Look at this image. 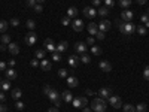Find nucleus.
Returning <instances> with one entry per match:
<instances>
[{"label": "nucleus", "instance_id": "cd10ccee", "mask_svg": "<svg viewBox=\"0 0 149 112\" xmlns=\"http://www.w3.org/2000/svg\"><path fill=\"white\" fill-rule=\"evenodd\" d=\"M122 109H124V112H136L134 105H130V103H127V105H122Z\"/></svg>", "mask_w": 149, "mask_h": 112}, {"label": "nucleus", "instance_id": "f704fd0d", "mask_svg": "<svg viewBox=\"0 0 149 112\" xmlns=\"http://www.w3.org/2000/svg\"><path fill=\"white\" fill-rule=\"evenodd\" d=\"M26 24H27V27H29L31 32H33V30H34V27H36V22H34V20H27V22H26Z\"/></svg>", "mask_w": 149, "mask_h": 112}, {"label": "nucleus", "instance_id": "37998d69", "mask_svg": "<svg viewBox=\"0 0 149 112\" xmlns=\"http://www.w3.org/2000/svg\"><path fill=\"white\" fill-rule=\"evenodd\" d=\"M79 99H81V106H82V108H86V105H88V100H86V97L82 96V97H79Z\"/></svg>", "mask_w": 149, "mask_h": 112}, {"label": "nucleus", "instance_id": "8fccbe9b", "mask_svg": "<svg viewBox=\"0 0 149 112\" xmlns=\"http://www.w3.org/2000/svg\"><path fill=\"white\" fill-rule=\"evenodd\" d=\"M61 22H63V26H69V24H70V18L69 17H64L63 20H61Z\"/></svg>", "mask_w": 149, "mask_h": 112}, {"label": "nucleus", "instance_id": "9b49d317", "mask_svg": "<svg viewBox=\"0 0 149 112\" xmlns=\"http://www.w3.org/2000/svg\"><path fill=\"white\" fill-rule=\"evenodd\" d=\"M5 76H6V79L8 81H15L17 79V72H15V69H6L5 70Z\"/></svg>", "mask_w": 149, "mask_h": 112}, {"label": "nucleus", "instance_id": "e433bc0d", "mask_svg": "<svg viewBox=\"0 0 149 112\" xmlns=\"http://www.w3.org/2000/svg\"><path fill=\"white\" fill-rule=\"evenodd\" d=\"M9 24H10L12 27H18V26H19V20H18V18H12V20L9 21Z\"/></svg>", "mask_w": 149, "mask_h": 112}, {"label": "nucleus", "instance_id": "5701e85b", "mask_svg": "<svg viewBox=\"0 0 149 112\" xmlns=\"http://www.w3.org/2000/svg\"><path fill=\"white\" fill-rule=\"evenodd\" d=\"M97 14L100 15V17H107V14H109V8H107V6L98 8V9H97Z\"/></svg>", "mask_w": 149, "mask_h": 112}, {"label": "nucleus", "instance_id": "c03bdc74", "mask_svg": "<svg viewBox=\"0 0 149 112\" xmlns=\"http://www.w3.org/2000/svg\"><path fill=\"white\" fill-rule=\"evenodd\" d=\"M143 78H145L146 81H149V66H146L145 70H143Z\"/></svg>", "mask_w": 149, "mask_h": 112}, {"label": "nucleus", "instance_id": "1a4fd4ad", "mask_svg": "<svg viewBox=\"0 0 149 112\" xmlns=\"http://www.w3.org/2000/svg\"><path fill=\"white\" fill-rule=\"evenodd\" d=\"M121 18H122V21H133L134 14H133L130 9H124L122 14H121Z\"/></svg>", "mask_w": 149, "mask_h": 112}, {"label": "nucleus", "instance_id": "09e8293b", "mask_svg": "<svg viewBox=\"0 0 149 112\" xmlns=\"http://www.w3.org/2000/svg\"><path fill=\"white\" fill-rule=\"evenodd\" d=\"M15 108H17V109H18V111H22V109H24V103H22V102H19V100H18V102H17V103H15Z\"/></svg>", "mask_w": 149, "mask_h": 112}, {"label": "nucleus", "instance_id": "69168bd1", "mask_svg": "<svg viewBox=\"0 0 149 112\" xmlns=\"http://www.w3.org/2000/svg\"><path fill=\"white\" fill-rule=\"evenodd\" d=\"M36 2H39V3H43V2H45V0H36Z\"/></svg>", "mask_w": 149, "mask_h": 112}, {"label": "nucleus", "instance_id": "412c9836", "mask_svg": "<svg viewBox=\"0 0 149 112\" xmlns=\"http://www.w3.org/2000/svg\"><path fill=\"white\" fill-rule=\"evenodd\" d=\"M78 84H79L78 78H74V76H69V78H67V85L70 87V88H74V87H78Z\"/></svg>", "mask_w": 149, "mask_h": 112}, {"label": "nucleus", "instance_id": "f03ea898", "mask_svg": "<svg viewBox=\"0 0 149 112\" xmlns=\"http://www.w3.org/2000/svg\"><path fill=\"white\" fill-rule=\"evenodd\" d=\"M106 108H107L106 100H104V99H102V97H95L94 100L91 102V109L94 112H104Z\"/></svg>", "mask_w": 149, "mask_h": 112}, {"label": "nucleus", "instance_id": "58836bf2", "mask_svg": "<svg viewBox=\"0 0 149 112\" xmlns=\"http://www.w3.org/2000/svg\"><path fill=\"white\" fill-rule=\"evenodd\" d=\"M72 103H73V106H74V108H82V106H81V99H79V97L73 99V100H72Z\"/></svg>", "mask_w": 149, "mask_h": 112}, {"label": "nucleus", "instance_id": "79ce46f5", "mask_svg": "<svg viewBox=\"0 0 149 112\" xmlns=\"http://www.w3.org/2000/svg\"><path fill=\"white\" fill-rule=\"evenodd\" d=\"M33 9H34L36 14H40V12L43 10V8H42V5H40V3H36V6H34Z\"/></svg>", "mask_w": 149, "mask_h": 112}, {"label": "nucleus", "instance_id": "f257e3e1", "mask_svg": "<svg viewBox=\"0 0 149 112\" xmlns=\"http://www.w3.org/2000/svg\"><path fill=\"white\" fill-rule=\"evenodd\" d=\"M116 26L119 29L121 33L124 34H131L136 32V26L131 22V21H122V20H116Z\"/></svg>", "mask_w": 149, "mask_h": 112}, {"label": "nucleus", "instance_id": "0eeeda50", "mask_svg": "<svg viewBox=\"0 0 149 112\" xmlns=\"http://www.w3.org/2000/svg\"><path fill=\"white\" fill-rule=\"evenodd\" d=\"M43 45H45V49L46 51H49V52H54L55 49H57V46H55V43H54V41L52 39H45V42H43Z\"/></svg>", "mask_w": 149, "mask_h": 112}, {"label": "nucleus", "instance_id": "a211bd4d", "mask_svg": "<svg viewBox=\"0 0 149 112\" xmlns=\"http://www.w3.org/2000/svg\"><path fill=\"white\" fill-rule=\"evenodd\" d=\"M88 33L91 34V36H95L97 33H98V26L95 22H90L88 24Z\"/></svg>", "mask_w": 149, "mask_h": 112}, {"label": "nucleus", "instance_id": "2f4dec72", "mask_svg": "<svg viewBox=\"0 0 149 112\" xmlns=\"http://www.w3.org/2000/svg\"><path fill=\"white\" fill-rule=\"evenodd\" d=\"M2 43H5V45H9L10 43V36L9 34H6V33L2 34Z\"/></svg>", "mask_w": 149, "mask_h": 112}, {"label": "nucleus", "instance_id": "c756f323", "mask_svg": "<svg viewBox=\"0 0 149 112\" xmlns=\"http://www.w3.org/2000/svg\"><path fill=\"white\" fill-rule=\"evenodd\" d=\"M91 52H93L94 55H100V54H102V48L97 46V45H93V46H91Z\"/></svg>", "mask_w": 149, "mask_h": 112}, {"label": "nucleus", "instance_id": "7ed1b4c3", "mask_svg": "<svg viewBox=\"0 0 149 112\" xmlns=\"http://www.w3.org/2000/svg\"><path fill=\"white\" fill-rule=\"evenodd\" d=\"M43 93H45V96H46L51 102H57L58 99H61V94H60L57 90L51 88L49 85H45V87H43Z\"/></svg>", "mask_w": 149, "mask_h": 112}, {"label": "nucleus", "instance_id": "0e129e2a", "mask_svg": "<svg viewBox=\"0 0 149 112\" xmlns=\"http://www.w3.org/2000/svg\"><path fill=\"white\" fill-rule=\"evenodd\" d=\"M82 112H93V109H88V108H84Z\"/></svg>", "mask_w": 149, "mask_h": 112}, {"label": "nucleus", "instance_id": "b1692460", "mask_svg": "<svg viewBox=\"0 0 149 112\" xmlns=\"http://www.w3.org/2000/svg\"><path fill=\"white\" fill-rule=\"evenodd\" d=\"M76 15H78V9L74 8V6H72V8L67 9V17H69V18H74Z\"/></svg>", "mask_w": 149, "mask_h": 112}, {"label": "nucleus", "instance_id": "a19ab883", "mask_svg": "<svg viewBox=\"0 0 149 112\" xmlns=\"http://www.w3.org/2000/svg\"><path fill=\"white\" fill-rule=\"evenodd\" d=\"M30 64H31V67H39V66H40V61L37 60V58H33V60L30 61Z\"/></svg>", "mask_w": 149, "mask_h": 112}, {"label": "nucleus", "instance_id": "49530a36", "mask_svg": "<svg viewBox=\"0 0 149 112\" xmlns=\"http://www.w3.org/2000/svg\"><path fill=\"white\" fill-rule=\"evenodd\" d=\"M104 3H106V6H107V8H113L115 0H104Z\"/></svg>", "mask_w": 149, "mask_h": 112}, {"label": "nucleus", "instance_id": "6ab92c4d", "mask_svg": "<svg viewBox=\"0 0 149 112\" xmlns=\"http://www.w3.org/2000/svg\"><path fill=\"white\" fill-rule=\"evenodd\" d=\"M100 69L103 70V72H110L112 70V64L109 63V61H106V60H103V61H100Z\"/></svg>", "mask_w": 149, "mask_h": 112}, {"label": "nucleus", "instance_id": "4be33fe9", "mask_svg": "<svg viewBox=\"0 0 149 112\" xmlns=\"http://www.w3.org/2000/svg\"><path fill=\"white\" fill-rule=\"evenodd\" d=\"M10 96H12V99H14V100H18V99H21L22 93H21L19 88H14V90H12V93H10Z\"/></svg>", "mask_w": 149, "mask_h": 112}, {"label": "nucleus", "instance_id": "ea45409f", "mask_svg": "<svg viewBox=\"0 0 149 112\" xmlns=\"http://www.w3.org/2000/svg\"><path fill=\"white\" fill-rule=\"evenodd\" d=\"M52 60H54V61H60V60H61V54H60L58 51H54V52H52Z\"/></svg>", "mask_w": 149, "mask_h": 112}, {"label": "nucleus", "instance_id": "bb28decb", "mask_svg": "<svg viewBox=\"0 0 149 112\" xmlns=\"http://www.w3.org/2000/svg\"><path fill=\"white\" fill-rule=\"evenodd\" d=\"M81 61H82V63H85V64H88L90 63V61H91V57L88 55V54H86V52H84V54H81Z\"/></svg>", "mask_w": 149, "mask_h": 112}, {"label": "nucleus", "instance_id": "bf43d9fd", "mask_svg": "<svg viewBox=\"0 0 149 112\" xmlns=\"http://www.w3.org/2000/svg\"><path fill=\"white\" fill-rule=\"evenodd\" d=\"M54 103H55V108H60V106H61V99H58V100L54 102Z\"/></svg>", "mask_w": 149, "mask_h": 112}, {"label": "nucleus", "instance_id": "20e7f679", "mask_svg": "<svg viewBox=\"0 0 149 112\" xmlns=\"http://www.w3.org/2000/svg\"><path fill=\"white\" fill-rule=\"evenodd\" d=\"M82 12H84V15H85L86 18H90V20H94V18L97 17V9H94L93 6H86Z\"/></svg>", "mask_w": 149, "mask_h": 112}, {"label": "nucleus", "instance_id": "423d86ee", "mask_svg": "<svg viewBox=\"0 0 149 112\" xmlns=\"http://www.w3.org/2000/svg\"><path fill=\"white\" fill-rule=\"evenodd\" d=\"M107 100H109V103H110L112 106H113L115 109H119V108L122 106V102H121V97H118V96H110V97L107 99Z\"/></svg>", "mask_w": 149, "mask_h": 112}, {"label": "nucleus", "instance_id": "2eb2a0df", "mask_svg": "<svg viewBox=\"0 0 149 112\" xmlns=\"http://www.w3.org/2000/svg\"><path fill=\"white\" fill-rule=\"evenodd\" d=\"M112 91L109 90V88H106V87H103V88H100L98 90V97H102V99H109L112 94H110Z\"/></svg>", "mask_w": 149, "mask_h": 112}, {"label": "nucleus", "instance_id": "774afa93", "mask_svg": "<svg viewBox=\"0 0 149 112\" xmlns=\"http://www.w3.org/2000/svg\"><path fill=\"white\" fill-rule=\"evenodd\" d=\"M0 82H2V78H0Z\"/></svg>", "mask_w": 149, "mask_h": 112}, {"label": "nucleus", "instance_id": "4c0bfd02", "mask_svg": "<svg viewBox=\"0 0 149 112\" xmlns=\"http://www.w3.org/2000/svg\"><path fill=\"white\" fill-rule=\"evenodd\" d=\"M58 76L60 78H67V70L66 69H58Z\"/></svg>", "mask_w": 149, "mask_h": 112}, {"label": "nucleus", "instance_id": "e2e57ef3", "mask_svg": "<svg viewBox=\"0 0 149 112\" xmlns=\"http://www.w3.org/2000/svg\"><path fill=\"white\" fill-rule=\"evenodd\" d=\"M136 2H137L139 5H145V3H146V0H136Z\"/></svg>", "mask_w": 149, "mask_h": 112}, {"label": "nucleus", "instance_id": "f3484780", "mask_svg": "<svg viewBox=\"0 0 149 112\" xmlns=\"http://www.w3.org/2000/svg\"><path fill=\"white\" fill-rule=\"evenodd\" d=\"M42 70H45V72H48V70H51V61L49 60H46V58H43V60H40V66H39Z\"/></svg>", "mask_w": 149, "mask_h": 112}, {"label": "nucleus", "instance_id": "6e6552de", "mask_svg": "<svg viewBox=\"0 0 149 112\" xmlns=\"http://www.w3.org/2000/svg\"><path fill=\"white\" fill-rule=\"evenodd\" d=\"M72 27L74 32H82L84 30V21L79 18H74V21L72 22Z\"/></svg>", "mask_w": 149, "mask_h": 112}, {"label": "nucleus", "instance_id": "39448f33", "mask_svg": "<svg viewBox=\"0 0 149 112\" xmlns=\"http://www.w3.org/2000/svg\"><path fill=\"white\" fill-rule=\"evenodd\" d=\"M36 42H37V34H36L34 32L27 33V36H26V43H27L29 46H33V45H36Z\"/></svg>", "mask_w": 149, "mask_h": 112}, {"label": "nucleus", "instance_id": "13d9d810", "mask_svg": "<svg viewBox=\"0 0 149 112\" xmlns=\"http://www.w3.org/2000/svg\"><path fill=\"white\" fill-rule=\"evenodd\" d=\"M100 3H102V0H93V5L94 6H100Z\"/></svg>", "mask_w": 149, "mask_h": 112}, {"label": "nucleus", "instance_id": "052dcab7", "mask_svg": "<svg viewBox=\"0 0 149 112\" xmlns=\"http://www.w3.org/2000/svg\"><path fill=\"white\" fill-rule=\"evenodd\" d=\"M48 112H60V111H58V108H49Z\"/></svg>", "mask_w": 149, "mask_h": 112}, {"label": "nucleus", "instance_id": "473e14b6", "mask_svg": "<svg viewBox=\"0 0 149 112\" xmlns=\"http://www.w3.org/2000/svg\"><path fill=\"white\" fill-rule=\"evenodd\" d=\"M146 103H139L137 106H136V112H146Z\"/></svg>", "mask_w": 149, "mask_h": 112}, {"label": "nucleus", "instance_id": "6e6d98bb", "mask_svg": "<svg viewBox=\"0 0 149 112\" xmlns=\"http://www.w3.org/2000/svg\"><path fill=\"white\" fill-rule=\"evenodd\" d=\"M8 64H9V67H14V66H15V60H14V58H10Z\"/></svg>", "mask_w": 149, "mask_h": 112}, {"label": "nucleus", "instance_id": "de8ad7c7", "mask_svg": "<svg viewBox=\"0 0 149 112\" xmlns=\"http://www.w3.org/2000/svg\"><path fill=\"white\" fill-rule=\"evenodd\" d=\"M26 5H27L29 8H34V6H36V0H27Z\"/></svg>", "mask_w": 149, "mask_h": 112}, {"label": "nucleus", "instance_id": "a18cd8bd", "mask_svg": "<svg viewBox=\"0 0 149 112\" xmlns=\"http://www.w3.org/2000/svg\"><path fill=\"white\" fill-rule=\"evenodd\" d=\"M95 37H97L98 41H103V39H104V33H103V32H100V30H98V33L95 34Z\"/></svg>", "mask_w": 149, "mask_h": 112}, {"label": "nucleus", "instance_id": "aec40b11", "mask_svg": "<svg viewBox=\"0 0 149 112\" xmlns=\"http://www.w3.org/2000/svg\"><path fill=\"white\" fill-rule=\"evenodd\" d=\"M67 46H69V43H67L66 41H61V42L57 45V49H55V51H58V52L61 54V52H64L66 49H67Z\"/></svg>", "mask_w": 149, "mask_h": 112}, {"label": "nucleus", "instance_id": "4d7b16f0", "mask_svg": "<svg viewBox=\"0 0 149 112\" xmlns=\"http://www.w3.org/2000/svg\"><path fill=\"white\" fill-rule=\"evenodd\" d=\"M6 49H8V45H5V43H2V45H0V51H6Z\"/></svg>", "mask_w": 149, "mask_h": 112}, {"label": "nucleus", "instance_id": "5fc2aeb1", "mask_svg": "<svg viewBox=\"0 0 149 112\" xmlns=\"http://www.w3.org/2000/svg\"><path fill=\"white\" fill-rule=\"evenodd\" d=\"M6 100V96H5V91L0 93V102H5Z\"/></svg>", "mask_w": 149, "mask_h": 112}, {"label": "nucleus", "instance_id": "72a5a7b5", "mask_svg": "<svg viewBox=\"0 0 149 112\" xmlns=\"http://www.w3.org/2000/svg\"><path fill=\"white\" fill-rule=\"evenodd\" d=\"M136 30H137V33L140 36H145L146 34V27L145 26H139V27H136Z\"/></svg>", "mask_w": 149, "mask_h": 112}, {"label": "nucleus", "instance_id": "dca6fc26", "mask_svg": "<svg viewBox=\"0 0 149 112\" xmlns=\"http://www.w3.org/2000/svg\"><path fill=\"white\" fill-rule=\"evenodd\" d=\"M61 99H63L66 103H70V102L73 100V94L70 93V90H66V91L61 93Z\"/></svg>", "mask_w": 149, "mask_h": 112}, {"label": "nucleus", "instance_id": "f8f14e48", "mask_svg": "<svg viewBox=\"0 0 149 112\" xmlns=\"http://www.w3.org/2000/svg\"><path fill=\"white\" fill-rule=\"evenodd\" d=\"M74 51H76L78 54L86 52V43H84V42H76V43H74Z\"/></svg>", "mask_w": 149, "mask_h": 112}, {"label": "nucleus", "instance_id": "9d476101", "mask_svg": "<svg viewBox=\"0 0 149 112\" xmlns=\"http://www.w3.org/2000/svg\"><path fill=\"white\" fill-rule=\"evenodd\" d=\"M98 30L103 32V33H106L107 30H110V21H109V20L100 21V22H98Z\"/></svg>", "mask_w": 149, "mask_h": 112}, {"label": "nucleus", "instance_id": "4468645a", "mask_svg": "<svg viewBox=\"0 0 149 112\" xmlns=\"http://www.w3.org/2000/svg\"><path fill=\"white\" fill-rule=\"evenodd\" d=\"M79 63H81V58L78 55H70L69 57V66L70 67H78Z\"/></svg>", "mask_w": 149, "mask_h": 112}, {"label": "nucleus", "instance_id": "603ef678", "mask_svg": "<svg viewBox=\"0 0 149 112\" xmlns=\"http://www.w3.org/2000/svg\"><path fill=\"white\" fill-rule=\"evenodd\" d=\"M6 63H5V61H0V72H2V70H6Z\"/></svg>", "mask_w": 149, "mask_h": 112}, {"label": "nucleus", "instance_id": "ddd939ff", "mask_svg": "<svg viewBox=\"0 0 149 112\" xmlns=\"http://www.w3.org/2000/svg\"><path fill=\"white\" fill-rule=\"evenodd\" d=\"M8 51H9L12 55H17V54L19 52V46H18V43H15V42H10V43L8 45Z\"/></svg>", "mask_w": 149, "mask_h": 112}, {"label": "nucleus", "instance_id": "393cba45", "mask_svg": "<svg viewBox=\"0 0 149 112\" xmlns=\"http://www.w3.org/2000/svg\"><path fill=\"white\" fill-rule=\"evenodd\" d=\"M0 88H2V91H8V90H10V81H2L0 82Z\"/></svg>", "mask_w": 149, "mask_h": 112}, {"label": "nucleus", "instance_id": "c9c22d12", "mask_svg": "<svg viewBox=\"0 0 149 112\" xmlns=\"http://www.w3.org/2000/svg\"><path fill=\"white\" fill-rule=\"evenodd\" d=\"M140 21H142V22L145 24V26H146V27H149V17H148L146 14H145V15H142V18H140Z\"/></svg>", "mask_w": 149, "mask_h": 112}, {"label": "nucleus", "instance_id": "7c9ffc66", "mask_svg": "<svg viewBox=\"0 0 149 112\" xmlns=\"http://www.w3.org/2000/svg\"><path fill=\"white\" fill-rule=\"evenodd\" d=\"M34 55H36L37 60H43L45 58V51H43V49H37V51L34 52Z\"/></svg>", "mask_w": 149, "mask_h": 112}, {"label": "nucleus", "instance_id": "338daca9", "mask_svg": "<svg viewBox=\"0 0 149 112\" xmlns=\"http://www.w3.org/2000/svg\"><path fill=\"white\" fill-rule=\"evenodd\" d=\"M146 15H148V17H149V8H148V14H146Z\"/></svg>", "mask_w": 149, "mask_h": 112}, {"label": "nucleus", "instance_id": "864d4df0", "mask_svg": "<svg viewBox=\"0 0 149 112\" xmlns=\"http://www.w3.org/2000/svg\"><path fill=\"white\" fill-rule=\"evenodd\" d=\"M8 111V106L3 105V103H0V112H6Z\"/></svg>", "mask_w": 149, "mask_h": 112}, {"label": "nucleus", "instance_id": "680f3d73", "mask_svg": "<svg viewBox=\"0 0 149 112\" xmlns=\"http://www.w3.org/2000/svg\"><path fill=\"white\" fill-rule=\"evenodd\" d=\"M85 93H86V96H93V94H94V93H93V90H86Z\"/></svg>", "mask_w": 149, "mask_h": 112}, {"label": "nucleus", "instance_id": "c85d7f7f", "mask_svg": "<svg viewBox=\"0 0 149 112\" xmlns=\"http://www.w3.org/2000/svg\"><path fill=\"white\" fill-rule=\"evenodd\" d=\"M119 6L124 8V9H127L131 6V0H119Z\"/></svg>", "mask_w": 149, "mask_h": 112}, {"label": "nucleus", "instance_id": "3c124183", "mask_svg": "<svg viewBox=\"0 0 149 112\" xmlns=\"http://www.w3.org/2000/svg\"><path fill=\"white\" fill-rule=\"evenodd\" d=\"M94 42H95V39H94V37H93V36H90V37H88V39H86V43H88V45H91V46L94 45Z\"/></svg>", "mask_w": 149, "mask_h": 112}, {"label": "nucleus", "instance_id": "a878e982", "mask_svg": "<svg viewBox=\"0 0 149 112\" xmlns=\"http://www.w3.org/2000/svg\"><path fill=\"white\" fill-rule=\"evenodd\" d=\"M8 27H9V22L8 21H5V20H2L0 21V33H6V30H8Z\"/></svg>", "mask_w": 149, "mask_h": 112}]
</instances>
